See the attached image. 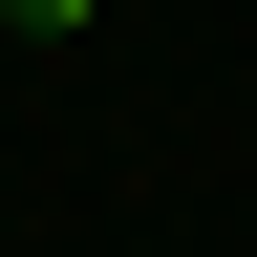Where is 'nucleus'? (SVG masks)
Listing matches in <instances>:
<instances>
[{
    "label": "nucleus",
    "mask_w": 257,
    "mask_h": 257,
    "mask_svg": "<svg viewBox=\"0 0 257 257\" xmlns=\"http://www.w3.org/2000/svg\"><path fill=\"white\" fill-rule=\"evenodd\" d=\"M22 22H43V43H64V22H107V0H22Z\"/></svg>",
    "instance_id": "1"
}]
</instances>
